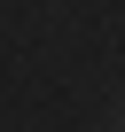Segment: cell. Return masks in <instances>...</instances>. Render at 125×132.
<instances>
[{"label": "cell", "mask_w": 125, "mask_h": 132, "mask_svg": "<svg viewBox=\"0 0 125 132\" xmlns=\"http://www.w3.org/2000/svg\"><path fill=\"white\" fill-rule=\"evenodd\" d=\"M117 132H125V117H117Z\"/></svg>", "instance_id": "6da1fadb"}]
</instances>
